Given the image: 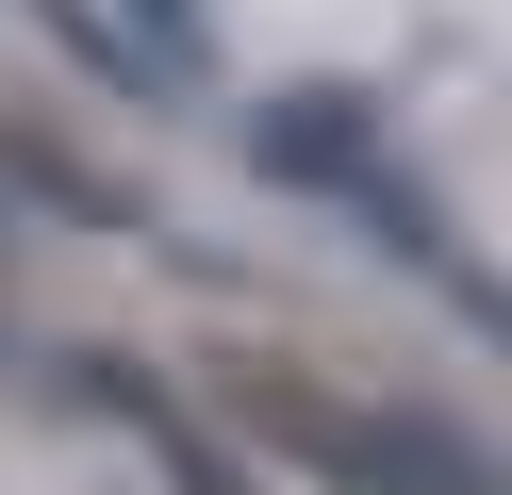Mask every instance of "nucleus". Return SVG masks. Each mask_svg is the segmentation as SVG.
Instances as JSON below:
<instances>
[{
    "label": "nucleus",
    "instance_id": "obj_1",
    "mask_svg": "<svg viewBox=\"0 0 512 495\" xmlns=\"http://www.w3.org/2000/svg\"><path fill=\"white\" fill-rule=\"evenodd\" d=\"M232 413L265 429L281 462H314L331 495H479V446L446 413H364V396H314V380H281V363H248Z\"/></svg>",
    "mask_w": 512,
    "mask_h": 495
},
{
    "label": "nucleus",
    "instance_id": "obj_2",
    "mask_svg": "<svg viewBox=\"0 0 512 495\" xmlns=\"http://www.w3.org/2000/svg\"><path fill=\"white\" fill-rule=\"evenodd\" d=\"M133 17H149V50H182V33H199V0H133Z\"/></svg>",
    "mask_w": 512,
    "mask_h": 495
}]
</instances>
